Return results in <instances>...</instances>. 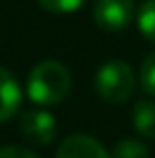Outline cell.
I'll use <instances>...</instances> for the list:
<instances>
[{
	"instance_id": "1",
	"label": "cell",
	"mask_w": 155,
	"mask_h": 158,
	"mask_svg": "<svg viewBox=\"0 0 155 158\" xmlns=\"http://www.w3.org/2000/svg\"><path fill=\"white\" fill-rule=\"evenodd\" d=\"M71 89V71L57 60L37 64L28 76V96L37 106H57Z\"/></svg>"
},
{
	"instance_id": "2",
	"label": "cell",
	"mask_w": 155,
	"mask_h": 158,
	"mask_svg": "<svg viewBox=\"0 0 155 158\" xmlns=\"http://www.w3.org/2000/svg\"><path fill=\"white\" fill-rule=\"evenodd\" d=\"M96 94L107 103H123L135 92V73L130 64L121 60H110L96 71L94 78Z\"/></svg>"
},
{
	"instance_id": "3",
	"label": "cell",
	"mask_w": 155,
	"mask_h": 158,
	"mask_svg": "<svg viewBox=\"0 0 155 158\" xmlns=\"http://www.w3.org/2000/svg\"><path fill=\"white\" fill-rule=\"evenodd\" d=\"M135 19V0H96L94 23L103 32H121Z\"/></svg>"
},
{
	"instance_id": "4",
	"label": "cell",
	"mask_w": 155,
	"mask_h": 158,
	"mask_svg": "<svg viewBox=\"0 0 155 158\" xmlns=\"http://www.w3.org/2000/svg\"><path fill=\"white\" fill-rule=\"evenodd\" d=\"M21 133L32 144H50L57 135V119L44 108H30L21 117Z\"/></svg>"
},
{
	"instance_id": "5",
	"label": "cell",
	"mask_w": 155,
	"mask_h": 158,
	"mask_svg": "<svg viewBox=\"0 0 155 158\" xmlns=\"http://www.w3.org/2000/svg\"><path fill=\"white\" fill-rule=\"evenodd\" d=\"M57 158H110V154L96 138L78 133L62 140L60 149H57Z\"/></svg>"
},
{
	"instance_id": "6",
	"label": "cell",
	"mask_w": 155,
	"mask_h": 158,
	"mask_svg": "<svg viewBox=\"0 0 155 158\" xmlns=\"http://www.w3.org/2000/svg\"><path fill=\"white\" fill-rule=\"evenodd\" d=\"M23 101V92H21L18 80L9 69L0 67V122L12 119L21 108Z\"/></svg>"
},
{
	"instance_id": "7",
	"label": "cell",
	"mask_w": 155,
	"mask_h": 158,
	"mask_svg": "<svg viewBox=\"0 0 155 158\" xmlns=\"http://www.w3.org/2000/svg\"><path fill=\"white\" fill-rule=\"evenodd\" d=\"M132 124L141 138L155 140V101H137L132 108Z\"/></svg>"
},
{
	"instance_id": "8",
	"label": "cell",
	"mask_w": 155,
	"mask_h": 158,
	"mask_svg": "<svg viewBox=\"0 0 155 158\" xmlns=\"http://www.w3.org/2000/svg\"><path fill=\"white\" fill-rule=\"evenodd\" d=\"M148 156H151L148 147L141 140H132V138L121 140L114 147V151L110 154V158H148Z\"/></svg>"
},
{
	"instance_id": "9",
	"label": "cell",
	"mask_w": 155,
	"mask_h": 158,
	"mask_svg": "<svg viewBox=\"0 0 155 158\" xmlns=\"http://www.w3.org/2000/svg\"><path fill=\"white\" fill-rule=\"evenodd\" d=\"M137 25H139V32L144 35V39L155 44V0H146L139 7Z\"/></svg>"
},
{
	"instance_id": "10",
	"label": "cell",
	"mask_w": 155,
	"mask_h": 158,
	"mask_svg": "<svg viewBox=\"0 0 155 158\" xmlns=\"http://www.w3.org/2000/svg\"><path fill=\"white\" fill-rule=\"evenodd\" d=\"M139 83H141V89L146 92L148 96H155V53H151V55L141 62Z\"/></svg>"
},
{
	"instance_id": "11",
	"label": "cell",
	"mask_w": 155,
	"mask_h": 158,
	"mask_svg": "<svg viewBox=\"0 0 155 158\" xmlns=\"http://www.w3.org/2000/svg\"><path fill=\"white\" fill-rule=\"evenodd\" d=\"M37 2L41 9H46L50 14H71L80 9L87 0H37Z\"/></svg>"
},
{
	"instance_id": "12",
	"label": "cell",
	"mask_w": 155,
	"mask_h": 158,
	"mask_svg": "<svg viewBox=\"0 0 155 158\" xmlns=\"http://www.w3.org/2000/svg\"><path fill=\"white\" fill-rule=\"evenodd\" d=\"M0 158H39L34 151L25 149V147H2Z\"/></svg>"
}]
</instances>
